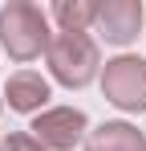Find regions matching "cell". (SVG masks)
Wrapping results in <instances>:
<instances>
[{"mask_svg":"<svg viewBox=\"0 0 146 151\" xmlns=\"http://www.w3.org/2000/svg\"><path fill=\"white\" fill-rule=\"evenodd\" d=\"M53 41L49 33V12L28 4V0H8L0 8V49L12 61H33L41 57Z\"/></svg>","mask_w":146,"mask_h":151,"instance_id":"cell-1","label":"cell"},{"mask_svg":"<svg viewBox=\"0 0 146 151\" xmlns=\"http://www.w3.org/2000/svg\"><path fill=\"white\" fill-rule=\"evenodd\" d=\"M45 61H49V74L69 90L89 86L101 70V53H97V41L89 33H53Z\"/></svg>","mask_w":146,"mask_h":151,"instance_id":"cell-2","label":"cell"},{"mask_svg":"<svg viewBox=\"0 0 146 151\" xmlns=\"http://www.w3.org/2000/svg\"><path fill=\"white\" fill-rule=\"evenodd\" d=\"M101 94L110 106L126 114L146 110V57L138 53H118L101 65Z\"/></svg>","mask_w":146,"mask_h":151,"instance_id":"cell-3","label":"cell"},{"mask_svg":"<svg viewBox=\"0 0 146 151\" xmlns=\"http://www.w3.org/2000/svg\"><path fill=\"white\" fill-rule=\"evenodd\" d=\"M28 135L45 151H73L77 143H85L89 119H85V110H77V106H49L41 114H33Z\"/></svg>","mask_w":146,"mask_h":151,"instance_id":"cell-4","label":"cell"},{"mask_svg":"<svg viewBox=\"0 0 146 151\" xmlns=\"http://www.w3.org/2000/svg\"><path fill=\"white\" fill-rule=\"evenodd\" d=\"M142 25H146L142 0H101V4H97L94 29L110 41V45H130V41H138Z\"/></svg>","mask_w":146,"mask_h":151,"instance_id":"cell-5","label":"cell"},{"mask_svg":"<svg viewBox=\"0 0 146 151\" xmlns=\"http://www.w3.org/2000/svg\"><path fill=\"white\" fill-rule=\"evenodd\" d=\"M8 106L16 110V114H41L49 110V98H53V90H49V82L41 74H33V70H21V74H12L4 82V90H0Z\"/></svg>","mask_w":146,"mask_h":151,"instance_id":"cell-6","label":"cell"},{"mask_svg":"<svg viewBox=\"0 0 146 151\" xmlns=\"http://www.w3.org/2000/svg\"><path fill=\"white\" fill-rule=\"evenodd\" d=\"M85 151H146V135L134 123L126 119H114V123H97L89 135H85Z\"/></svg>","mask_w":146,"mask_h":151,"instance_id":"cell-7","label":"cell"},{"mask_svg":"<svg viewBox=\"0 0 146 151\" xmlns=\"http://www.w3.org/2000/svg\"><path fill=\"white\" fill-rule=\"evenodd\" d=\"M97 4L101 0H57L49 17L57 21V33H89L97 21Z\"/></svg>","mask_w":146,"mask_h":151,"instance_id":"cell-8","label":"cell"},{"mask_svg":"<svg viewBox=\"0 0 146 151\" xmlns=\"http://www.w3.org/2000/svg\"><path fill=\"white\" fill-rule=\"evenodd\" d=\"M4 151H45V147H41L28 131H21V135H8V139H4Z\"/></svg>","mask_w":146,"mask_h":151,"instance_id":"cell-9","label":"cell"},{"mask_svg":"<svg viewBox=\"0 0 146 151\" xmlns=\"http://www.w3.org/2000/svg\"><path fill=\"white\" fill-rule=\"evenodd\" d=\"M0 110H4V94H0Z\"/></svg>","mask_w":146,"mask_h":151,"instance_id":"cell-10","label":"cell"},{"mask_svg":"<svg viewBox=\"0 0 146 151\" xmlns=\"http://www.w3.org/2000/svg\"><path fill=\"white\" fill-rule=\"evenodd\" d=\"M0 151H4V143H0Z\"/></svg>","mask_w":146,"mask_h":151,"instance_id":"cell-11","label":"cell"}]
</instances>
